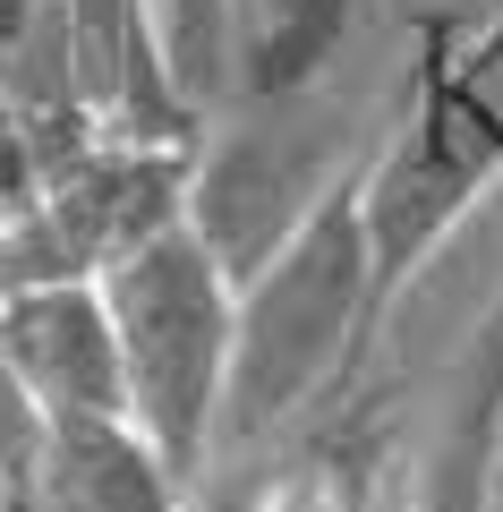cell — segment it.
<instances>
[{
	"label": "cell",
	"instance_id": "3",
	"mask_svg": "<svg viewBox=\"0 0 503 512\" xmlns=\"http://www.w3.org/2000/svg\"><path fill=\"white\" fill-rule=\"evenodd\" d=\"M197 146H111L86 137L43 171V197L0 231V291L26 282H103L120 256L188 222Z\"/></svg>",
	"mask_w": 503,
	"mask_h": 512
},
{
	"label": "cell",
	"instance_id": "9",
	"mask_svg": "<svg viewBox=\"0 0 503 512\" xmlns=\"http://www.w3.org/2000/svg\"><path fill=\"white\" fill-rule=\"evenodd\" d=\"M154 26H162L180 94L214 120L231 103V0H154Z\"/></svg>",
	"mask_w": 503,
	"mask_h": 512
},
{
	"label": "cell",
	"instance_id": "5",
	"mask_svg": "<svg viewBox=\"0 0 503 512\" xmlns=\"http://www.w3.org/2000/svg\"><path fill=\"white\" fill-rule=\"evenodd\" d=\"M69 103L111 146H205V111L180 94L154 0H52Z\"/></svg>",
	"mask_w": 503,
	"mask_h": 512
},
{
	"label": "cell",
	"instance_id": "12",
	"mask_svg": "<svg viewBox=\"0 0 503 512\" xmlns=\"http://www.w3.org/2000/svg\"><path fill=\"white\" fill-rule=\"evenodd\" d=\"M0 512H18V487H9V470H0Z\"/></svg>",
	"mask_w": 503,
	"mask_h": 512
},
{
	"label": "cell",
	"instance_id": "13",
	"mask_svg": "<svg viewBox=\"0 0 503 512\" xmlns=\"http://www.w3.org/2000/svg\"><path fill=\"white\" fill-rule=\"evenodd\" d=\"M461 9H478V18H503V0H461Z\"/></svg>",
	"mask_w": 503,
	"mask_h": 512
},
{
	"label": "cell",
	"instance_id": "10",
	"mask_svg": "<svg viewBox=\"0 0 503 512\" xmlns=\"http://www.w3.org/2000/svg\"><path fill=\"white\" fill-rule=\"evenodd\" d=\"M35 197H43V137H35V120H26L18 86L0 77V231H9Z\"/></svg>",
	"mask_w": 503,
	"mask_h": 512
},
{
	"label": "cell",
	"instance_id": "4",
	"mask_svg": "<svg viewBox=\"0 0 503 512\" xmlns=\"http://www.w3.org/2000/svg\"><path fill=\"white\" fill-rule=\"evenodd\" d=\"M367 146L333 128H205L197 180H188V231L222 256L231 282H256L290 239L316 222L333 188H350Z\"/></svg>",
	"mask_w": 503,
	"mask_h": 512
},
{
	"label": "cell",
	"instance_id": "2",
	"mask_svg": "<svg viewBox=\"0 0 503 512\" xmlns=\"http://www.w3.org/2000/svg\"><path fill=\"white\" fill-rule=\"evenodd\" d=\"M111 325H120L128 427L162 453V470L197 495L222 453V402H231V342H239V282L188 222L145 239L103 274Z\"/></svg>",
	"mask_w": 503,
	"mask_h": 512
},
{
	"label": "cell",
	"instance_id": "8",
	"mask_svg": "<svg viewBox=\"0 0 503 512\" xmlns=\"http://www.w3.org/2000/svg\"><path fill=\"white\" fill-rule=\"evenodd\" d=\"M359 0H231V94L239 103H299L333 69Z\"/></svg>",
	"mask_w": 503,
	"mask_h": 512
},
{
	"label": "cell",
	"instance_id": "6",
	"mask_svg": "<svg viewBox=\"0 0 503 512\" xmlns=\"http://www.w3.org/2000/svg\"><path fill=\"white\" fill-rule=\"evenodd\" d=\"M0 384L43 427L128 419L120 325H111L103 282H26V291H0Z\"/></svg>",
	"mask_w": 503,
	"mask_h": 512
},
{
	"label": "cell",
	"instance_id": "1",
	"mask_svg": "<svg viewBox=\"0 0 503 512\" xmlns=\"http://www.w3.org/2000/svg\"><path fill=\"white\" fill-rule=\"evenodd\" d=\"M376 350L367 308V231L359 180L333 188L299 239L256 282H239V342H231V402H222V453L273 444L299 410H342Z\"/></svg>",
	"mask_w": 503,
	"mask_h": 512
},
{
	"label": "cell",
	"instance_id": "7",
	"mask_svg": "<svg viewBox=\"0 0 503 512\" xmlns=\"http://www.w3.org/2000/svg\"><path fill=\"white\" fill-rule=\"evenodd\" d=\"M18 512H188V487L128 419H69L43 427Z\"/></svg>",
	"mask_w": 503,
	"mask_h": 512
},
{
	"label": "cell",
	"instance_id": "11",
	"mask_svg": "<svg viewBox=\"0 0 503 512\" xmlns=\"http://www.w3.org/2000/svg\"><path fill=\"white\" fill-rule=\"evenodd\" d=\"M486 512H503V436H495V461H486Z\"/></svg>",
	"mask_w": 503,
	"mask_h": 512
}]
</instances>
